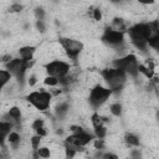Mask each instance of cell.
I'll return each instance as SVG.
<instances>
[{
    "mask_svg": "<svg viewBox=\"0 0 159 159\" xmlns=\"http://www.w3.org/2000/svg\"><path fill=\"white\" fill-rule=\"evenodd\" d=\"M112 94H113L112 91L108 87H106V86H103L101 83L94 86V87H92L91 91H89V94H88L89 107L93 108L94 111L101 108L102 106H104L108 102V99H109V97Z\"/></svg>",
    "mask_w": 159,
    "mask_h": 159,
    "instance_id": "6da1fadb",
    "label": "cell"
},
{
    "mask_svg": "<svg viewBox=\"0 0 159 159\" xmlns=\"http://www.w3.org/2000/svg\"><path fill=\"white\" fill-rule=\"evenodd\" d=\"M26 101L37 111L45 112L50 108L52 102V96L48 91L41 88V91H34L26 96Z\"/></svg>",
    "mask_w": 159,
    "mask_h": 159,
    "instance_id": "7a4b0ae2",
    "label": "cell"
},
{
    "mask_svg": "<svg viewBox=\"0 0 159 159\" xmlns=\"http://www.w3.org/2000/svg\"><path fill=\"white\" fill-rule=\"evenodd\" d=\"M58 45L63 50L65 56H67L72 61H77L80 55L83 51V43L78 40L70 39V37H60Z\"/></svg>",
    "mask_w": 159,
    "mask_h": 159,
    "instance_id": "3957f363",
    "label": "cell"
},
{
    "mask_svg": "<svg viewBox=\"0 0 159 159\" xmlns=\"http://www.w3.org/2000/svg\"><path fill=\"white\" fill-rule=\"evenodd\" d=\"M43 70L48 76H53L60 80L71 71V65L62 60H53V61L47 62L43 66Z\"/></svg>",
    "mask_w": 159,
    "mask_h": 159,
    "instance_id": "277c9868",
    "label": "cell"
},
{
    "mask_svg": "<svg viewBox=\"0 0 159 159\" xmlns=\"http://www.w3.org/2000/svg\"><path fill=\"white\" fill-rule=\"evenodd\" d=\"M101 40L106 45H108L113 48H117V47L125 43V32L116 31V30H112V29H106V30H103Z\"/></svg>",
    "mask_w": 159,
    "mask_h": 159,
    "instance_id": "5b68a950",
    "label": "cell"
},
{
    "mask_svg": "<svg viewBox=\"0 0 159 159\" xmlns=\"http://www.w3.org/2000/svg\"><path fill=\"white\" fill-rule=\"evenodd\" d=\"M36 52V47L32 46V45H25V46H21L17 51L19 53V58H21L24 62L26 61H30V60H34V55Z\"/></svg>",
    "mask_w": 159,
    "mask_h": 159,
    "instance_id": "8992f818",
    "label": "cell"
},
{
    "mask_svg": "<svg viewBox=\"0 0 159 159\" xmlns=\"http://www.w3.org/2000/svg\"><path fill=\"white\" fill-rule=\"evenodd\" d=\"M12 128H14V123L0 120V147H4L5 145L6 137L12 130Z\"/></svg>",
    "mask_w": 159,
    "mask_h": 159,
    "instance_id": "52a82bcc",
    "label": "cell"
},
{
    "mask_svg": "<svg viewBox=\"0 0 159 159\" xmlns=\"http://www.w3.org/2000/svg\"><path fill=\"white\" fill-rule=\"evenodd\" d=\"M6 143L9 145H11L14 150L15 149H19L20 143H21V135H20V133L17 130H11L7 134V137H6Z\"/></svg>",
    "mask_w": 159,
    "mask_h": 159,
    "instance_id": "ba28073f",
    "label": "cell"
},
{
    "mask_svg": "<svg viewBox=\"0 0 159 159\" xmlns=\"http://www.w3.org/2000/svg\"><path fill=\"white\" fill-rule=\"evenodd\" d=\"M7 114L9 117L11 118V122L15 124H20V120H21V117H22V113H21V108L17 107V106H11L7 108Z\"/></svg>",
    "mask_w": 159,
    "mask_h": 159,
    "instance_id": "9c48e42d",
    "label": "cell"
},
{
    "mask_svg": "<svg viewBox=\"0 0 159 159\" xmlns=\"http://www.w3.org/2000/svg\"><path fill=\"white\" fill-rule=\"evenodd\" d=\"M124 142L128 147H133V148H138L140 144V139L137 134L134 133H125L124 135Z\"/></svg>",
    "mask_w": 159,
    "mask_h": 159,
    "instance_id": "30bf717a",
    "label": "cell"
},
{
    "mask_svg": "<svg viewBox=\"0 0 159 159\" xmlns=\"http://www.w3.org/2000/svg\"><path fill=\"white\" fill-rule=\"evenodd\" d=\"M108 112L114 117H120L123 114V104L120 102H112L108 106Z\"/></svg>",
    "mask_w": 159,
    "mask_h": 159,
    "instance_id": "8fae6325",
    "label": "cell"
},
{
    "mask_svg": "<svg viewBox=\"0 0 159 159\" xmlns=\"http://www.w3.org/2000/svg\"><path fill=\"white\" fill-rule=\"evenodd\" d=\"M11 78H12V75H11L9 71H6V70H0V92H1V89L11 81Z\"/></svg>",
    "mask_w": 159,
    "mask_h": 159,
    "instance_id": "7c38bea8",
    "label": "cell"
},
{
    "mask_svg": "<svg viewBox=\"0 0 159 159\" xmlns=\"http://www.w3.org/2000/svg\"><path fill=\"white\" fill-rule=\"evenodd\" d=\"M36 152L41 159H50L51 158V148H48L46 145H40L36 149Z\"/></svg>",
    "mask_w": 159,
    "mask_h": 159,
    "instance_id": "4fadbf2b",
    "label": "cell"
},
{
    "mask_svg": "<svg viewBox=\"0 0 159 159\" xmlns=\"http://www.w3.org/2000/svg\"><path fill=\"white\" fill-rule=\"evenodd\" d=\"M25 10V6L24 4H20V2H11L7 7V11L10 14H20Z\"/></svg>",
    "mask_w": 159,
    "mask_h": 159,
    "instance_id": "5bb4252c",
    "label": "cell"
},
{
    "mask_svg": "<svg viewBox=\"0 0 159 159\" xmlns=\"http://www.w3.org/2000/svg\"><path fill=\"white\" fill-rule=\"evenodd\" d=\"M42 82H43V84H45V86H48V87H56V86H58L60 80H58L57 77H53V76H48V75H46V76L43 77V80H42Z\"/></svg>",
    "mask_w": 159,
    "mask_h": 159,
    "instance_id": "9a60e30c",
    "label": "cell"
},
{
    "mask_svg": "<svg viewBox=\"0 0 159 159\" xmlns=\"http://www.w3.org/2000/svg\"><path fill=\"white\" fill-rule=\"evenodd\" d=\"M94 129V137L98 138V139H104L108 134V128L106 125H101V127H97V128H93Z\"/></svg>",
    "mask_w": 159,
    "mask_h": 159,
    "instance_id": "2e32d148",
    "label": "cell"
},
{
    "mask_svg": "<svg viewBox=\"0 0 159 159\" xmlns=\"http://www.w3.org/2000/svg\"><path fill=\"white\" fill-rule=\"evenodd\" d=\"M45 125H46V120H45L43 118H40V117L35 118V119L31 122V129H32L34 132H36L37 129H40V128H42V127H45Z\"/></svg>",
    "mask_w": 159,
    "mask_h": 159,
    "instance_id": "e0dca14e",
    "label": "cell"
},
{
    "mask_svg": "<svg viewBox=\"0 0 159 159\" xmlns=\"http://www.w3.org/2000/svg\"><path fill=\"white\" fill-rule=\"evenodd\" d=\"M30 147H31V150H36L40 145H41V142H42V138L40 137V135H37V134H35V135H32V137H30Z\"/></svg>",
    "mask_w": 159,
    "mask_h": 159,
    "instance_id": "ac0fdd59",
    "label": "cell"
},
{
    "mask_svg": "<svg viewBox=\"0 0 159 159\" xmlns=\"http://www.w3.org/2000/svg\"><path fill=\"white\" fill-rule=\"evenodd\" d=\"M92 17L96 22H101L102 19H103V10L99 6L92 7Z\"/></svg>",
    "mask_w": 159,
    "mask_h": 159,
    "instance_id": "d6986e66",
    "label": "cell"
},
{
    "mask_svg": "<svg viewBox=\"0 0 159 159\" xmlns=\"http://www.w3.org/2000/svg\"><path fill=\"white\" fill-rule=\"evenodd\" d=\"M35 30L40 34H45L47 31V22L46 20H35Z\"/></svg>",
    "mask_w": 159,
    "mask_h": 159,
    "instance_id": "ffe728a7",
    "label": "cell"
},
{
    "mask_svg": "<svg viewBox=\"0 0 159 159\" xmlns=\"http://www.w3.org/2000/svg\"><path fill=\"white\" fill-rule=\"evenodd\" d=\"M91 143H92L94 150H103V149H106V147H107V143H106L104 139H98V138H96V139H93Z\"/></svg>",
    "mask_w": 159,
    "mask_h": 159,
    "instance_id": "44dd1931",
    "label": "cell"
},
{
    "mask_svg": "<svg viewBox=\"0 0 159 159\" xmlns=\"http://www.w3.org/2000/svg\"><path fill=\"white\" fill-rule=\"evenodd\" d=\"M34 11V16H35V20H45L46 17V11L43 7H36L32 10Z\"/></svg>",
    "mask_w": 159,
    "mask_h": 159,
    "instance_id": "7402d4cb",
    "label": "cell"
},
{
    "mask_svg": "<svg viewBox=\"0 0 159 159\" xmlns=\"http://www.w3.org/2000/svg\"><path fill=\"white\" fill-rule=\"evenodd\" d=\"M86 159H92V158H86Z\"/></svg>",
    "mask_w": 159,
    "mask_h": 159,
    "instance_id": "603a6c76",
    "label": "cell"
}]
</instances>
